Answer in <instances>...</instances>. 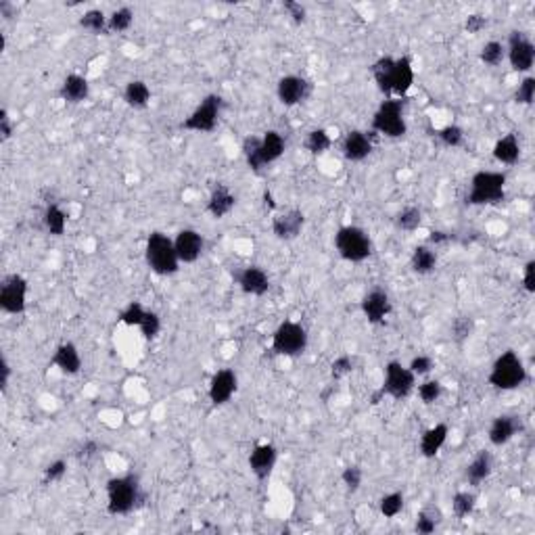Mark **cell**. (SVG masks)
I'll return each instance as SVG.
<instances>
[{
  "mask_svg": "<svg viewBox=\"0 0 535 535\" xmlns=\"http://www.w3.org/2000/svg\"><path fill=\"white\" fill-rule=\"evenodd\" d=\"M506 57L510 61V67L519 74L531 71L535 63V45L527 38L525 32H512L508 38V50Z\"/></svg>",
  "mask_w": 535,
  "mask_h": 535,
  "instance_id": "obj_11",
  "label": "cell"
},
{
  "mask_svg": "<svg viewBox=\"0 0 535 535\" xmlns=\"http://www.w3.org/2000/svg\"><path fill=\"white\" fill-rule=\"evenodd\" d=\"M310 82L301 76H284L278 80V86H276V94H278V100L284 105V107H295L299 103H304L308 96H310Z\"/></svg>",
  "mask_w": 535,
  "mask_h": 535,
  "instance_id": "obj_14",
  "label": "cell"
},
{
  "mask_svg": "<svg viewBox=\"0 0 535 535\" xmlns=\"http://www.w3.org/2000/svg\"><path fill=\"white\" fill-rule=\"evenodd\" d=\"M454 236L451 234H447V232H444V230H433V232H429V245H446V243H449Z\"/></svg>",
  "mask_w": 535,
  "mask_h": 535,
  "instance_id": "obj_57",
  "label": "cell"
},
{
  "mask_svg": "<svg viewBox=\"0 0 535 535\" xmlns=\"http://www.w3.org/2000/svg\"><path fill=\"white\" fill-rule=\"evenodd\" d=\"M385 398V393H383V389H376V391H372V396H370V403L372 405H379L381 401Z\"/></svg>",
  "mask_w": 535,
  "mask_h": 535,
  "instance_id": "obj_59",
  "label": "cell"
},
{
  "mask_svg": "<svg viewBox=\"0 0 535 535\" xmlns=\"http://www.w3.org/2000/svg\"><path fill=\"white\" fill-rule=\"evenodd\" d=\"M282 8H284V13L293 19V23H304V21H306L308 11H306V6H304L301 2L284 0V2H282Z\"/></svg>",
  "mask_w": 535,
  "mask_h": 535,
  "instance_id": "obj_52",
  "label": "cell"
},
{
  "mask_svg": "<svg viewBox=\"0 0 535 535\" xmlns=\"http://www.w3.org/2000/svg\"><path fill=\"white\" fill-rule=\"evenodd\" d=\"M354 364H356V362H354V357L347 356V354L335 357V359H333V364H330V376H333L335 381H339V379H343V376L352 374Z\"/></svg>",
  "mask_w": 535,
  "mask_h": 535,
  "instance_id": "obj_47",
  "label": "cell"
},
{
  "mask_svg": "<svg viewBox=\"0 0 535 535\" xmlns=\"http://www.w3.org/2000/svg\"><path fill=\"white\" fill-rule=\"evenodd\" d=\"M45 228L52 236H61L67 228V214L59 205H48L45 212Z\"/></svg>",
  "mask_w": 535,
  "mask_h": 535,
  "instance_id": "obj_36",
  "label": "cell"
},
{
  "mask_svg": "<svg viewBox=\"0 0 535 535\" xmlns=\"http://www.w3.org/2000/svg\"><path fill=\"white\" fill-rule=\"evenodd\" d=\"M174 247H176L180 264H195L205 249V241L195 228H184L176 234Z\"/></svg>",
  "mask_w": 535,
  "mask_h": 535,
  "instance_id": "obj_15",
  "label": "cell"
},
{
  "mask_svg": "<svg viewBox=\"0 0 535 535\" xmlns=\"http://www.w3.org/2000/svg\"><path fill=\"white\" fill-rule=\"evenodd\" d=\"M523 289L529 293V295H534L535 293V262L534 260H529L525 268H523Z\"/></svg>",
  "mask_w": 535,
  "mask_h": 535,
  "instance_id": "obj_54",
  "label": "cell"
},
{
  "mask_svg": "<svg viewBox=\"0 0 535 535\" xmlns=\"http://www.w3.org/2000/svg\"><path fill=\"white\" fill-rule=\"evenodd\" d=\"M50 364L54 368H59L63 374L74 376V374H78L82 370V356H80L78 347L71 341H67V343H61L54 350V356L50 359Z\"/></svg>",
  "mask_w": 535,
  "mask_h": 535,
  "instance_id": "obj_22",
  "label": "cell"
},
{
  "mask_svg": "<svg viewBox=\"0 0 535 535\" xmlns=\"http://www.w3.org/2000/svg\"><path fill=\"white\" fill-rule=\"evenodd\" d=\"M403 506H405V500H403V493H400V491H391V493H387V495H383L379 500V510H381V514L385 519H396L398 514H401Z\"/></svg>",
  "mask_w": 535,
  "mask_h": 535,
  "instance_id": "obj_39",
  "label": "cell"
},
{
  "mask_svg": "<svg viewBox=\"0 0 535 535\" xmlns=\"http://www.w3.org/2000/svg\"><path fill=\"white\" fill-rule=\"evenodd\" d=\"M284 149H287V140L284 136L276 130H268L264 136H262V144H260V153H262V163L264 168L278 161L282 155H284Z\"/></svg>",
  "mask_w": 535,
  "mask_h": 535,
  "instance_id": "obj_28",
  "label": "cell"
},
{
  "mask_svg": "<svg viewBox=\"0 0 535 535\" xmlns=\"http://www.w3.org/2000/svg\"><path fill=\"white\" fill-rule=\"evenodd\" d=\"M124 100L132 109H144L151 103V88L142 80H132L124 88Z\"/></svg>",
  "mask_w": 535,
  "mask_h": 535,
  "instance_id": "obj_30",
  "label": "cell"
},
{
  "mask_svg": "<svg viewBox=\"0 0 535 535\" xmlns=\"http://www.w3.org/2000/svg\"><path fill=\"white\" fill-rule=\"evenodd\" d=\"M477 508V495L473 491H456L451 497V512L456 519H466Z\"/></svg>",
  "mask_w": 535,
  "mask_h": 535,
  "instance_id": "obj_32",
  "label": "cell"
},
{
  "mask_svg": "<svg viewBox=\"0 0 535 535\" xmlns=\"http://www.w3.org/2000/svg\"><path fill=\"white\" fill-rule=\"evenodd\" d=\"M493 159L502 166H514L521 159V142L517 134H506L493 144Z\"/></svg>",
  "mask_w": 535,
  "mask_h": 535,
  "instance_id": "obj_27",
  "label": "cell"
},
{
  "mask_svg": "<svg viewBox=\"0 0 535 535\" xmlns=\"http://www.w3.org/2000/svg\"><path fill=\"white\" fill-rule=\"evenodd\" d=\"M144 504V493L140 490L136 475H120L107 481V512L113 517H124L138 510Z\"/></svg>",
  "mask_w": 535,
  "mask_h": 535,
  "instance_id": "obj_1",
  "label": "cell"
},
{
  "mask_svg": "<svg viewBox=\"0 0 535 535\" xmlns=\"http://www.w3.org/2000/svg\"><path fill=\"white\" fill-rule=\"evenodd\" d=\"M416 387V376L410 372L408 366H403L398 359H391L385 366V381H383V393L393 400H405Z\"/></svg>",
  "mask_w": 535,
  "mask_h": 535,
  "instance_id": "obj_10",
  "label": "cell"
},
{
  "mask_svg": "<svg viewBox=\"0 0 535 535\" xmlns=\"http://www.w3.org/2000/svg\"><path fill=\"white\" fill-rule=\"evenodd\" d=\"M90 94V84L88 80L80 74H69L61 88H59V96L65 100V103H71V105H78V103H84L88 98Z\"/></svg>",
  "mask_w": 535,
  "mask_h": 535,
  "instance_id": "obj_25",
  "label": "cell"
},
{
  "mask_svg": "<svg viewBox=\"0 0 535 535\" xmlns=\"http://www.w3.org/2000/svg\"><path fill=\"white\" fill-rule=\"evenodd\" d=\"M238 389V376L234 370L230 368H222L218 370L212 381H209V389H207V396H209V401L214 405H224L228 401L232 400V396L236 393Z\"/></svg>",
  "mask_w": 535,
  "mask_h": 535,
  "instance_id": "obj_13",
  "label": "cell"
},
{
  "mask_svg": "<svg viewBox=\"0 0 535 535\" xmlns=\"http://www.w3.org/2000/svg\"><path fill=\"white\" fill-rule=\"evenodd\" d=\"M408 368H410V372L414 374V376H427L433 368H435V362H433V357L431 356H416L412 357V362L408 364Z\"/></svg>",
  "mask_w": 535,
  "mask_h": 535,
  "instance_id": "obj_50",
  "label": "cell"
},
{
  "mask_svg": "<svg viewBox=\"0 0 535 535\" xmlns=\"http://www.w3.org/2000/svg\"><path fill=\"white\" fill-rule=\"evenodd\" d=\"M374 149V140H372V134L364 132V130H352V132L345 134L343 138V144H341V153L347 161L352 163H357V161H364Z\"/></svg>",
  "mask_w": 535,
  "mask_h": 535,
  "instance_id": "obj_17",
  "label": "cell"
},
{
  "mask_svg": "<svg viewBox=\"0 0 535 535\" xmlns=\"http://www.w3.org/2000/svg\"><path fill=\"white\" fill-rule=\"evenodd\" d=\"M134 23V11L130 6H122L117 11H113L109 15V32L113 34H120V32H126L130 30Z\"/></svg>",
  "mask_w": 535,
  "mask_h": 535,
  "instance_id": "obj_40",
  "label": "cell"
},
{
  "mask_svg": "<svg viewBox=\"0 0 535 535\" xmlns=\"http://www.w3.org/2000/svg\"><path fill=\"white\" fill-rule=\"evenodd\" d=\"M527 368L525 362L521 359V356L512 350L504 352L502 356L495 357L493 366L490 370V385L493 389L500 391H514L519 387H523L527 383Z\"/></svg>",
  "mask_w": 535,
  "mask_h": 535,
  "instance_id": "obj_2",
  "label": "cell"
},
{
  "mask_svg": "<svg viewBox=\"0 0 535 535\" xmlns=\"http://www.w3.org/2000/svg\"><path fill=\"white\" fill-rule=\"evenodd\" d=\"M414 84V67L410 57H400L393 63L391 80H389V96L403 98Z\"/></svg>",
  "mask_w": 535,
  "mask_h": 535,
  "instance_id": "obj_20",
  "label": "cell"
},
{
  "mask_svg": "<svg viewBox=\"0 0 535 535\" xmlns=\"http://www.w3.org/2000/svg\"><path fill=\"white\" fill-rule=\"evenodd\" d=\"M447 435H449V427H447L446 422H437V425H433L431 429H427V431L422 433L420 446H418L420 456H425V458H435V456L442 451V447L446 446Z\"/></svg>",
  "mask_w": 535,
  "mask_h": 535,
  "instance_id": "obj_23",
  "label": "cell"
},
{
  "mask_svg": "<svg viewBox=\"0 0 535 535\" xmlns=\"http://www.w3.org/2000/svg\"><path fill=\"white\" fill-rule=\"evenodd\" d=\"M437 138L447 149H456V146H460L464 142V130L460 126H456V124H447L437 132Z\"/></svg>",
  "mask_w": 535,
  "mask_h": 535,
  "instance_id": "obj_44",
  "label": "cell"
},
{
  "mask_svg": "<svg viewBox=\"0 0 535 535\" xmlns=\"http://www.w3.org/2000/svg\"><path fill=\"white\" fill-rule=\"evenodd\" d=\"M236 282L243 293L253 295V297H264L270 291V276L266 274V270L260 266L243 268L241 274L236 276Z\"/></svg>",
  "mask_w": 535,
  "mask_h": 535,
  "instance_id": "obj_19",
  "label": "cell"
},
{
  "mask_svg": "<svg viewBox=\"0 0 535 535\" xmlns=\"http://www.w3.org/2000/svg\"><path fill=\"white\" fill-rule=\"evenodd\" d=\"M264 199H266V205H270V209H274V201H272V195H270V190L264 192Z\"/></svg>",
  "mask_w": 535,
  "mask_h": 535,
  "instance_id": "obj_60",
  "label": "cell"
},
{
  "mask_svg": "<svg viewBox=\"0 0 535 535\" xmlns=\"http://www.w3.org/2000/svg\"><path fill=\"white\" fill-rule=\"evenodd\" d=\"M475 330V320L471 316H458L451 324V337L456 343H464Z\"/></svg>",
  "mask_w": 535,
  "mask_h": 535,
  "instance_id": "obj_43",
  "label": "cell"
},
{
  "mask_svg": "<svg viewBox=\"0 0 535 535\" xmlns=\"http://www.w3.org/2000/svg\"><path fill=\"white\" fill-rule=\"evenodd\" d=\"M341 481H343V485L347 488V491H357L359 490V485H362V481H364V473H362V468L356 466V464H350V466H345L343 468V473H341Z\"/></svg>",
  "mask_w": 535,
  "mask_h": 535,
  "instance_id": "obj_48",
  "label": "cell"
},
{
  "mask_svg": "<svg viewBox=\"0 0 535 535\" xmlns=\"http://www.w3.org/2000/svg\"><path fill=\"white\" fill-rule=\"evenodd\" d=\"M276 460H278V449L272 444H260L249 454V468L258 481H266L276 466Z\"/></svg>",
  "mask_w": 535,
  "mask_h": 535,
  "instance_id": "obj_18",
  "label": "cell"
},
{
  "mask_svg": "<svg viewBox=\"0 0 535 535\" xmlns=\"http://www.w3.org/2000/svg\"><path fill=\"white\" fill-rule=\"evenodd\" d=\"M144 260L157 276H172L180 268L174 241L163 232H151L144 245Z\"/></svg>",
  "mask_w": 535,
  "mask_h": 535,
  "instance_id": "obj_3",
  "label": "cell"
},
{
  "mask_svg": "<svg viewBox=\"0 0 535 535\" xmlns=\"http://www.w3.org/2000/svg\"><path fill=\"white\" fill-rule=\"evenodd\" d=\"M442 396H444V385L437 379H429V381L418 385V398L425 405H431V403L439 401Z\"/></svg>",
  "mask_w": 535,
  "mask_h": 535,
  "instance_id": "obj_42",
  "label": "cell"
},
{
  "mask_svg": "<svg viewBox=\"0 0 535 535\" xmlns=\"http://www.w3.org/2000/svg\"><path fill=\"white\" fill-rule=\"evenodd\" d=\"M410 266L416 274H431L437 268V253L433 251L431 245H418L412 251Z\"/></svg>",
  "mask_w": 535,
  "mask_h": 535,
  "instance_id": "obj_29",
  "label": "cell"
},
{
  "mask_svg": "<svg viewBox=\"0 0 535 535\" xmlns=\"http://www.w3.org/2000/svg\"><path fill=\"white\" fill-rule=\"evenodd\" d=\"M11 136H13V122L8 117V113L2 109L0 111V138H2V142H6Z\"/></svg>",
  "mask_w": 535,
  "mask_h": 535,
  "instance_id": "obj_56",
  "label": "cell"
},
{
  "mask_svg": "<svg viewBox=\"0 0 535 535\" xmlns=\"http://www.w3.org/2000/svg\"><path fill=\"white\" fill-rule=\"evenodd\" d=\"M28 308V280L21 274H8L0 282V310L4 313L25 312Z\"/></svg>",
  "mask_w": 535,
  "mask_h": 535,
  "instance_id": "obj_9",
  "label": "cell"
},
{
  "mask_svg": "<svg viewBox=\"0 0 535 535\" xmlns=\"http://www.w3.org/2000/svg\"><path fill=\"white\" fill-rule=\"evenodd\" d=\"M488 25H490V19H488V17H483V15H477V13L468 15V17H466V21H464V30H466V34H479V32H483Z\"/></svg>",
  "mask_w": 535,
  "mask_h": 535,
  "instance_id": "obj_53",
  "label": "cell"
},
{
  "mask_svg": "<svg viewBox=\"0 0 535 535\" xmlns=\"http://www.w3.org/2000/svg\"><path fill=\"white\" fill-rule=\"evenodd\" d=\"M420 224H422V209L414 207V205L403 207L400 214L396 216V226L400 230H403V232H414V230L420 228Z\"/></svg>",
  "mask_w": 535,
  "mask_h": 535,
  "instance_id": "obj_38",
  "label": "cell"
},
{
  "mask_svg": "<svg viewBox=\"0 0 535 535\" xmlns=\"http://www.w3.org/2000/svg\"><path fill=\"white\" fill-rule=\"evenodd\" d=\"M521 431V420L517 416H510V414H502V416H495L491 420L490 433V444L495 447L506 446L517 433Z\"/></svg>",
  "mask_w": 535,
  "mask_h": 535,
  "instance_id": "obj_21",
  "label": "cell"
},
{
  "mask_svg": "<svg viewBox=\"0 0 535 535\" xmlns=\"http://www.w3.org/2000/svg\"><path fill=\"white\" fill-rule=\"evenodd\" d=\"M362 313L370 324H383L393 310L391 297L383 289H372L362 297Z\"/></svg>",
  "mask_w": 535,
  "mask_h": 535,
  "instance_id": "obj_12",
  "label": "cell"
},
{
  "mask_svg": "<svg viewBox=\"0 0 535 535\" xmlns=\"http://www.w3.org/2000/svg\"><path fill=\"white\" fill-rule=\"evenodd\" d=\"M260 144H262V136H247L243 140V155H245V161L247 166L253 170V172H262L264 170V163H262V153H260Z\"/></svg>",
  "mask_w": 535,
  "mask_h": 535,
  "instance_id": "obj_33",
  "label": "cell"
},
{
  "mask_svg": "<svg viewBox=\"0 0 535 535\" xmlns=\"http://www.w3.org/2000/svg\"><path fill=\"white\" fill-rule=\"evenodd\" d=\"M506 201V174L504 172H477L471 178L468 205H500Z\"/></svg>",
  "mask_w": 535,
  "mask_h": 535,
  "instance_id": "obj_4",
  "label": "cell"
},
{
  "mask_svg": "<svg viewBox=\"0 0 535 535\" xmlns=\"http://www.w3.org/2000/svg\"><path fill=\"white\" fill-rule=\"evenodd\" d=\"M491 473H493V458H491L490 451L481 449V451L468 462L464 477H466V481H468L471 485H481L483 481L490 479Z\"/></svg>",
  "mask_w": 535,
  "mask_h": 535,
  "instance_id": "obj_26",
  "label": "cell"
},
{
  "mask_svg": "<svg viewBox=\"0 0 535 535\" xmlns=\"http://www.w3.org/2000/svg\"><path fill=\"white\" fill-rule=\"evenodd\" d=\"M393 63H396L393 57H381V59L374 61L372 67H370V74H372L376 86H379V90H381L383 94H387V96H389V80H391Z\"/></svg>",
  "mask_w": 535,
  "mask_h": 535,
  "instance_id": "obj_31",
  "label": "cell"
},
{
  "mask_svg": "<svg viewBox=\"0 0 535 535\" xmlns=\"http://www.w3.org/2000/svg\"><path fill=\"white\" fill-rule=\"evenodd\" d=\"M222 98L218 94H207L199 107L182 122V130H188V132H214L218 122H220V115H222Z\"/></svg>",
  "mask_w": 535,
  "mask_h": 535,
  "instance_id": "obj_8",
  "label": "cell"
},
{
  "mask_svg": "<svg viewBox=\"0 0 535 535\" xmlns=\"http://www.w3.org/2000/svg\"><path fill=\"white\" fill-rule=\"evenodd\" d=\"M65 475H67V462L59 458L45 468V483H59Z\"/></svg>",
  "mask_w": 535,
  "mask_h": 535,
  "instance_id": "obj_51",
  "label": "cell"
},
{
  "mask_svg": "<svg viewBox=\"0 0 535 535\" xmlns=\"http://www.w3.org/2000/svg\"><path fill=\"white\" fill-rule=\"evenodd\" d=\"M335 249L345 262L362 264L372 255V241L359 226H341L335 234Z\"/></svg>",
  "mask_w": 535,
  "mask_h": 535,
  "instance_id": "obj_5",
  "label": "cell"
},
{
  "mask_svg": "<svg viewBox=\"0 0 535 535\" xmlns=\"http://www.w3.org/2000/svg\"><path fill=\"white\" fill-rule=\"evenodd\" d=\"M439 521H442V514H439L437 508H425V510H420V512L416 514V525H414V529H416V534L431 535L435 534Z\"/></svg>",
  "mask_w": 535,
  "mask_h": 535,
  "instance_id": "obj_37",
  "label": "cell"
},
{
  "mask_svg": "<svg viewBox=\"0 0 535 535\" xmlns=\"http://www.w3.org/2000/svg\"><path fill=\"white\" fill-rule=\"evenodd\" d=\"M514 100L519 103V105H531L535 100V78L534 76H527L521 84H519V88L514 92Z\"/></svg>",
  "mask_w": 535,
  "mask_h": 535,
  "instance_id": "obj_49",
  "label": "cell"
},
{
  "mask_svg": "<svg viewBox=\"0 0 535 535\" xmlns=\"http://www.w3.org/2000/svg\"><path fill=\"white\" fill-rule=\"evenodd\" d=\"M372 132L383 134L387 138H401L408 132L401 98H387L381 103V107L372 115Z\"/></svg>",
  "mask_w": 535,
  "mask_h": 535,
  "instance_id": "obj_7",
  "label": "cell"
},
{
  "mask_svg": "<svg viewBox=\"0 0 535 535\" xmlns=\"http://www.w3.org/2000/svg\"><path fill=\"white\" fill-rule=\"evenodd\" d=\"M144 313H146V310L142 308V304L132 301V304H128V306L122 310V313H120V322H124L126 326H140Z\"/></svg>",
  "mask_w": 535,
  "mask_h": 535,
  "instance_id": "obj_46",
  "label": "cell"
},
{
  "mask_svg": "<svg viewBox=\"0 0 535 535\" xmlns=\"http://www.w3.org/2000/svg\"><path fill=\"white\" fill-rule=\"evenodd\" d=\"M98 451H100L98 444H96V442H92V439H88V442H84V444L80 446V449H78V458L86 462V460H90V458H94Z\"/></svg>",
  "mask_w": 535,
  "mask_h": 535,
  "instance_id": "obj_55",
  "label": "cell"
},
{
  "mask_svg": "<svg viewBox=\"0 0 535 535\" xmlns=\"http://www.w3.org/2000/svg\"><path fill=\"white\" fill-rule=\"evenodd\" d=\"M138 328H140L142 337L151 341V339H155V337L161 333V318L155 312L146 310V313H144V318H142V322H140Z\"/></svg>",
  "mask_w": 535,
  "mask_h": 535,
  "instance_id": "obj_45",
  "label": "cell"
},
{
  "mask_svg": "<svg viewBox=\"0 0 535 535\" xmlns=\"http://www.w3.org/2000/svg\"><path fill=\"white\" fill-rule=\"evenodd\" d=\"M504 57H506V46L497 42V40L485 42L483 48H481V54H479L481 63L488 65V67H497L504 61Z\"/></svg>",
  "mask_w": 535,
  "mask_h": 535,
  "instance_id": "obj_41",
  "label": "cell"
},
{
  "mask_svg": "<svg viewBox=\"0 0 535 535\" xmlns=\"http://www.w3.org/2000/svg\"><path fill=\"white\" fill-rule=\"evenodd\" d=\"M308 330L295 320H284L272 335V352L282 357H299L308 350Z\"/></svg>",
  "mask_w": 535,
  "mask_h": 535,
  "instance_id": "obj_6",
  "label": "cell"
},
{
  "mask_svg": "<svg viewBox=\"0 0 535 535\" xmlns=\"http://www.w3.org/2000/svg\"><path fill=\"white\" fill-rule=\"evenodd\" d=\"M80 28L86 32H92V34H107L109 32V17L100 8H90L82 15Z\"/></svg>",
  "mask_w": 535,
  "mask_h": 535,
  "instance_id": "obj_34",
  "label": "cell"
},
{
  "mask_svg": "<svg viewBox=\"0 0 535 535\" xmlns=\"http://www.w3.org/2000/svg\"><path fill=\"white\" fill-rule=\"evenodd\" d=\"M330 144H333V138H330L328 130H324V128H313V130L308 132L306 140H304L306 151L312 153V155H322V153H326V151L330 149Z\"/></svg>",
  "mask_w": 535,
  "mask_h": 535,
  "instance_id": "obj_35",
  "label": "cell"
},
{
  "mask_svg": "<svg viewBox=\"0 0 535 535\" xmlns=\"http://www.w3.org/2000/svg\"><path fill=\"white\" fill-rule=\"evenodd\" d=\"M234 205H236V197L232 195V190L226 184H218L209 195L207 214H212L216 220H222L234 209Z\"/></svg>",
  "mask_w": 535,
  "mask_h": 535,
  "instance_id": "obj_24",
  "label": "cell"
},
{
  "mask_svg": "<svg viewBox=\"0 0 535 535\" xmlns=\"http://www.w3.org/2000/svg\"><path fill=\"white\" fill-rule=\"evenodd\" d=\"M306 226V216L299 209H287L272 218V232L280 241H295Z\"/></svg>",
  "mask_w": 535,
  "mask_h": 535,
  "instance_id": "obj_16",
  "label": "cell"
},
{
  "mask_svg": "<svg viewBox=\"0 0 535 535\" xmlns=\"http://www.w3.org/2000/svg\"><path fill=\"white\" fill-rule=\"evenodd\" d=\"M0 370H2L0 385H2V393H4V391H6V387H8V379H11V366H8L6 357H2V362H0Z\"/></svg>",
  "mask_w": 535,
  "mask_h": 535,
  "instance_id": "obj_58",
  "label": "cell"
}]
</instances>
